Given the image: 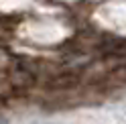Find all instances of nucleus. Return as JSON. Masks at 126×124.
<instances>
[{
    "instance_id": "f257e3e1",
    "label": "nucleus",
    "mask_w": 126,
    "mask_h": 124,
    "mask_svg": "<svg viewBox=\"0 0 126 124\" xmlns=\"http://www.w3.org/2000/svg\"><path fill=\"white\" fill-rule=\"evenodd\" d=\"M6 79H8V86H10L12 92H27L37 83V75L31 67L14 65V67H10Z\"/></svg>"
},
{
    "instance_id": "f03ea898",
    "label": "nucleus",
    "mask_w": 126,
    "mask_h": 124,
    "mask_svg": "<svg viewBox=\"0 0 126 124\" xmlns=\"http://www.w3.org/2000/svg\"><path fill=\"white\" fill-rule=\"evenodd\" d=\"M79 83V73H73L71 69H65L49 79V88L53 90H71Z\"/></svg>"
},
{
    "instance_id": "7ed1b4c3",
    "label": "nucleus",
    "mask_w": 126,
    "mask_h": 124,
    "mask_svg": "<svg viewBox=\"0 0 126 124\" xmlns=\"http://www.w3.org/2000/svg\"><path fill=\"white\" fill-rule=\"evenodd\" d=\"M102 83H110V86H126V65L118 63L106 73V77L102 79Z\"/></svg>"
},
{
    "instance_id": "20e7f679",
    "label": "nucleus",
    "mask_w": 126,
    "mask_h": 124,
    "mask_svg": "<svg viewBox=\"0 0 126 124\" xmlns=\"http://www.w3.org/2000/svg\"><path fill=\"white\" fill-rule=\"evenodd\" d=\"M10 94H12V90L8 86V79H0V100H8Z\"/></svg>"
},
{
    "instance_id": "39448f33",
    "label": "nucleus",
    "mask_w": 126,
    "mask_h": 124,
    "mask_svg": "<svg viewBox=\"0 0 126 124\" xmlns=\"http://www.w3.org/2000/svg\"><path fill=\"white\" fill-rule=\"evenodd\" d=\"M2 31H6V20L0 18V33H2Z\"/></svg>"
},
{
    "instance_id": "423d86ee",
    "label": "nucleus",
    "mask_w": 126,
    "mask_h": 124,
    "mask_svg": "<svg viewBox=\"0 0 126 124\" xmlns=\"http://www.w3.org/2000/svg\"><path fill=\"white\" fill-rule=\"evenodd\" d=\"M0 124H8V122H6V120H2V118H0Z\"/></svg>"
}]
</instances>
